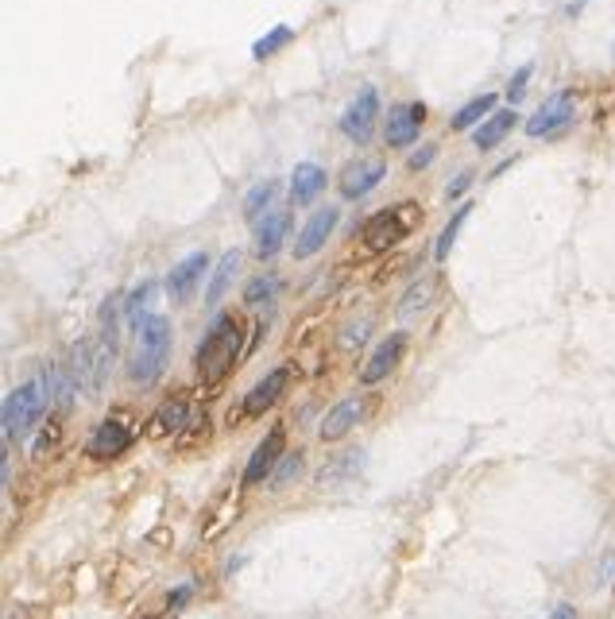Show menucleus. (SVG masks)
I'll return each mask as SVG.
<instances>
[{
  "label": "nucleus",
  "mask_w": 615,
  "mask_h": 619,
  "mask_svg": "<svg viewBox=\"0 0 615 619\" xmlns=\"http://www.w3.org/2000/svg\"><path fill=\"white\" fill-rule=\"evenodd\" d=\"M240 356H248L244 349V322L236 318L233 310H221L213 325L205 329V337L198 341V353H194V372L202 384H221L236 364Z\"/></svg>",
  "instance_id": "obj_1"
},
{
  "label": "nucleus",
  "mask_w": 615,
  "mask_h": 619,
  "mask_svg": "<svg viewBox=\"0 0 615 619\" xmlns=\"http://www.w3.org/2000/svg\"><path fill=\"white\" fill-rule=\"evenodd\" d=\"M66 364H70V376L78 380V391L97 399L113 376V364H117V325H101L93 337L74 341Z\"/></svg>",
  "instance_id": "obj_2"
},
{
  "label": "nucleus",
  "mask_w": 615,
  "mask_h": 619,
  "mask_svg": "<svg viewBox=\"0 0 615 619\" xmlns=\"http://www.w3.org/2000/svg\"><path fill=\"white\" fill-rule=\"evenodd\" d=\"M51 403V376H47V364L16 387L8 399H4V411H0V434H4V449L16 442H24L35 426H43V411Z\"/></svg>",
  "instance_id": "obj_3"
},
{
  "label": "nucleus",
  "mask_w": 615,
  "mask_h": 619,
  "mask_svg": "<svg viewBox=\"0 0 615 619\" xmlns=\"http://www.w3.org/2000/svg\"><path fill=\"white\" fill-rule=\"evenodd\" d=\"M171 345H175V333H171V322L163 314H151L144 322V329L136 333V345L128 353V380L132 384H155L171 360Z\"/></svg>",
  "instance_id": "obj_4"
},
{
  "label": "nucleus",
  "mask_w": 615,
  "mask_h": 619,
  "mask_svg": "<svg viewBox=\"0 0 615 619\" xmlns=\"http://www.w3.org/2000/svg\"><path fill=\"white\" fill-rule=\"evenodd\" d=\"M376 128H380V89L360 86L352 93L349 105H345V113L337 117V132H341L349 144L364 148V144L376 136Z\"/></svg>",
  "instance_id": "obj_5"
},
{
  "label": "nucleus",
  "mask_w": 615,
  "mask_h": 619,
  "mask_svg": "<svg viewBox=\"0 0 615 619\" xmlns=\"http://www.w3.org/2000/svg\"><path fill=\"white\" fill-rule=\"evenodd\" d=\"M573 120H577V89H557V93H550V97L530 113L527 124H523V132H527L530 140H546V136L565 132Z\"/></svg>",
  "instance_id": "obj_6"
},
{
  "label": "nucleus",
  "mask_w": 615,
  "mask_h": 619,
  "mask_svg": "<svg viewBox=\"0 0 615 619\" xmlns=\"http://www.w3.org/2000/svg\"><path fill=\"white\" fill-rule=\"evenodd\" d=\"M414 225H418V209L414 206L380 209V213L368 221V229H364V248H368V252H391Z\"/></svg>",
  "instance_id": "obj_7"
},
{
  "label": "nucleus",
  "mask_w": 615,
  "mask_h": 619,
  "mask_svg": "<svg viewBox=\"0 0 615 619\" xmlns=\"http://www.w3.org/2000/svg\"><path fill=\"white\" fill-rule=\"evenodd\" d=\"M426 128V105L422 101H395L383 117V144L391 151L414 148Z\"/></svg>",
  "instance_id": "obj_8"
},
{
  "label": "nucleus",
  "mask_w": 615,
  "mask_h": 619,
  "mask_svg": "<svg viewBox=\"0 0 615 619\" xmlns=\"http://www.w3.org/2000/svg\"><path fill=\"white\" fill-rule=\"evenodd\" d=\"M383 178H387V163H383L380 155H364V159H352L349 167L341 171L337 190H341L345 202H360V198H368L380 186Z\"/></svg>",
  "instance_id": "obj_9"
},
{
  "label": "nucleus",
  "mask_w": 615,
  "mask_h": 619,
  "mask_svg": "<svg viewBox=\"0 0 615 619\" xmlns=\"http://www.w3.org/2000/svg\"><path fill=\"white\" fill-rule=\"evenodd\" d=\"M337 206H322L314 209L310 217H306V225L298 229L294 236V260H310V256H318L325 244H329V236L337 229Z\"/></svg>",
  "instance_id": "obj_10"
},
{
  "label": "nucleus",
  "mask_w": 615,
  "mask_h": 619,
  "mask_svg": "<svg viewBox=\"0 0 615 619\" xmlns=\"http://www.w3.org/2000/svg\"><path fill=\"white\" fill-rule=\"evenodd\" d=\"M190 418H194V407H190V399H186V395H171V399H163V403L151 411V422H147V430H144L147 442L186 434Z\"/></svg>",
  "instance_id": "obj_11"
},
{
  "label": "nucleus",
  "mask_w": 615,
  "mask_h": 619,
  "mask_svg": "<svg viewBox=\"0 0 615 619\" xmlns=\"http://www.w3.org/2000/svg\"><path fill=\"white\" fill-rule=\"evenodd\" d=\"M364 414H368V399L364 395H349V399H341L337 407H329L322 418V426H318V438L322 442H341V438H349L352 430L364 422Z\"/></svg>",
  "instance_id": "obj_12"
},
{
  "label": "nucleus",
  "mask_w": 615,
  "mask_h": 619,
  "mask_svg": "<svg viewBox=\"0 0 615 619\" xmlns=\"http://www.w3.org/2000/svg\"><path fill=\"white\" fill-rule=\"evenodd\" d=\"M287 380H291V368H271L264 380H256V384L248 387L244 399H240L244 418H260V414L275 411V403H279L283 391H287Z\"/></svg>",
  "instance_id": "obj_13"
},
{
  "label": "nucleus",
  "mask_w": 615,
  "mask_h": 619,
  "mask_svg": "<svg viewBox=\"0 0 615 619\" xmlns=\"http://www.w3.org/2000/svg\"><path fill=\"white\" fill-rule=\"evenodd\" d=\"M252 244H256V260H275L287 244V236L294 229V213L291 209H271L260 225H252Z\"/></svg>",
  "instance_id": "obj_14"
},
{
  "label": "nucleus",
  "mask_w": 615,
  "mask_h": 619,
  "mask_svg": "<svg viewBox=\"0 0 615 619\" xmlns=\"http://www.w3.org/2000/svg\"><path fill=\"white\" fill-rule=\"evenodd\" d=\"M403 353H407V333H391V337H383L380 345L368 353V364H364V372H360V384L364 387L383 384V380L399 368Z\"/></svg>",
  "instance_id": "obj_15"
},
{
  "label": "nucleus",
  "mask_w": 615,
  "mask_h": 619,
  "mask_svg": "<svg viewBox=\"0 0 615 619\" xmlns=\"http://www.w3.org/2000/svg\"><path fill=\"white\" fill-rule=\"evenodd\" d=\"M283 457H287V434H283V426H275V430H267L264 434V442L252 449V457H248V465H244V484H260V480H267Z\"/></svg>",
  "instance_id": "obj_16"
},
{
  "label": "nucleus",
  "mask_w": 615,
  "mask_h": 619,
  "mask_svg": "<svg viewBox=\"0 0 615 619\" xmlns=\"http://www.w3.org/2000/svg\"><path fill=\"white\" fill-rule=\"evenodd\" d=\"M205 271H209V256H205V252H190L186 260H178V264L171 267V275L163 279L167 298H171V302H186V298L194 295V287L205 279Z\"/></svg>",
  "instance_id": "obj_17"
},
{
  "label": "nucleus",
  "mask_w": 615,
  "mask_h": 619,
  "mask_svg": "<svg viewBox=\"0 0 615 619\" xmlns=\"http://www.w3.org/2000/svg\"><path fill=\"white\" fill-rule=\"evenodd\" d=\"M128 445H132V430H128V422H120V418H105L97 430H93V438L86 442V453L93 461H117L120 453H128Z\"/></svg>",
  "instance_id": "obj_18"
},
{
  "label": "nucleus",
  "mask_w": 615,
  "mask_h": 619,
  "mask_svg": "<svg viewBox=\"0 0 615 619\" xmlns=\"http://www.w3.org/2000/svg\"><path fill=\"white\" fill-rule=\"evenodd\" d=\"M325 186H329V175H325L322 163H314V159L298 163L291 171V206H310V202H318V194H322Z\"/></svg>",
  "instance_id": "obj_19"
},
{
  "label": "nucleus",
  "mask_w": 615,
  "mask_h": 619,
  "mask_svg": "<svg viewBox=\"0 0 615 619\" xmlns=\"http://www.w3.org/2000/svg\"><path fill=\"white\" fill-rule=\"evenodd\" d=\"M360 469H364V449H345V453H337L333 461H325L322 472L314 476V484H318V488H341V484L356 480Z\"/></svg>",
  "instance_id": "obj_20"
},
{
  "label": "nucleus",
  "mask_w": 615,
  "mask_h": 619,
  "mask_svg": "<svg viewBox=\"0 0 615 619\" xmlns=\"http://www.w3.org/2000/svg\"><path fill=\"white\" fill-rule=\"evenodd\" d=\"M515 124H519V113H515V109H496V113L484 120L480 128H472V148L476 151L499 148V144L515 132Z\"/></svg>",
  "instance_id": "obj_21"
},
{
  "label": "nucleus",
  "mask_w": 615,
  "mask_h": 619,
  "mask_svg": "<svg viewBox=\"0 0 615 619\" xmlns=\"http://www.w3.org/2000/svg\"><path fill=\"white\" fill-rule=\"evenodd\" d=\"M159 287H163V283L144 279L140 287H132V291L124 295V325H128L132 333H140L144 322L151 318V306H155V298H159Z\"/></svg>",
  "instance_id": "obj_22"
},
{
  "label": "nucleus",
  "mask_w": 615,
  "mask_h": 619,
  "mask_svg": "<svg viewBox=\"0 0 615 619\" xmlns=\"http://www.w3.org/2000/svg\"><path fill=\"white\" fill-rule=\"evenodd\" d=\"M496 101H499V93L496 89H488V93H476L472 101H465L453 117H449V128L453 132H469V128H480L484 120L496 113Z\"/></svg>",
  "instance_id": "obj_23"
},
{
  "label": "nucleus",
  "mask_w": 615,
  "mask_h": 619,
  "mask_svg": "<svg viewBox=\"0 0 615 619\" xmlns=\"http://www.w3.org/2000/svg\"><path fill=\"white\" fill-rule=\"evenodd\" d=\"M240 260H244V252L240 248H229L221 260H217V267H213V279H209V287H205V306L213 310L221 298H225V291L233 287L236 271H240Z\"/></svg>",
  "instance_id": "obj_24"
},
{
  "label": "nucleus",
  "mask_w": 615,
  "mask_h": 619,
  "mask_svg": "<svg viewBox=\"0 0 615 619\" xmlns=\"http://www.w3.org/2000/svg\"><path fill=\"white\" fill-rule=\"evenodd\" d=\"M275 194H279V182H275V178H264V182H256V186H252V190L244 194V206H240L244 221L260 225L267 213L275 209Z\"/></svg>",
  "instance_id": "obj_25"
},
{
  "label": "nucleus",
  "mask_w": 615,
  "mask_h": 619,
  "mask_svg": "<svg viewBox=\"0 0 615 619\" xmlns=\"http://www.w3.org/2000/svg\"><path fill=\"white\" fill-rule=\"evenodd\" d=\"M279 291H283V279L271 275V271H260V275H252V279L244 283V306L264 310V306H271V302L279 298Z\"/></svg>",
  "instance_id": "obj_26"
},
{
  "label": "nucleus",
  "mask_w": 615,
  "mask_h": 619,
  "mask_svg": "<svg viewBox=\"0 0 615 619\" xmlns=\"http://www.w3.org/2000/svg\"><path fill=\"white\" fill-rule=\"evenodd\" d=\"M430 302H434V279L422 275V279H414L407 291H403V298H399V314H403V318H414V314L430 310Z\"/></svg>",
  "instance_id": "obj_27"
},
{
  "label": "nucleus",
  "mask_w": 615,
  "mask_h": 619,
  "mask_svg": "<svg viewBox=\"0 0 615 619\" xmlns=\"http://www.w3.org/2000/svg\"><path fill=\"white\" fill-rule=\"evenodd\" d=\"M469 217H472V206L465 202V206L445 221V229H441L438 240H434V260H449V252H453V244H457V236H461V229H465V221H469Z\"/></svg>",
  "instance_id": "obj_28"
},
{
  "label": "nucleus",
  "mask_w": 615,
  "mask_h": 619,
  "mask_svg": "<svg viewBox=\"0 0 615 619\" xmlns=\"http://www.w3.org/2000/svg\"><path fill=\"white\" fill-rule=\"evenodd\" d=\"M294 39V28L291 24H275V28L267 31V35H260L256 43H252V59L256 62H267L271 55H279L287 43Z\"/></svg>",
  "instance_id": "obj_29"
},
{
  "label": "nucleus",
  "mask_w": 615,
  "mask_h": 619,
  "mask_svg": "<svg viewBox=\"0 0 615 619\" xmlns=\"http://www.w3.org/2000/svg\"><path fill=\"white\" fill-rule=\"evenodd\" d=\"M62 442V422L59 418H43V426H39V434H35V442H31V461H47Z\"/></svg>",
  "instance_id": "obj_30"
},
{
  "label": "nucleus",
  "mask_w": 615,
  "mask_h": 619,
  "mask_svg": "<svg viewBox=\"0 0 615 619\" xmlns=\"http://www.w3.org/2000/svg\"><path fill=\"white\" fill-rule=\"evenodd\" d=\"M302 469H306V453L291 449V453H287V457L275 465V472L267 476V484H271V488H287V484H294V480H298V472H302Z\"/></svg>",
  "instance_id": "obj_31"
},
{
  "label": "nucleus",
  "mask_w": 615,
  "mask_h": 619,
  "mask_svg": "<svg viewBox=\"0 0 615 619\" xmlns=\"http://www.w3.org/2000/svg\"><path fill=\"white\" fill-rule=\"evenodd\" d=\"M372 337V318H356V322H349L345 329H341V349L345 353H356V349H364V341Z\"/></svg>",
  "instance_id": "obj_32"
},
{
  "label": "nucleus",
  "mask_w": 615,
  "mask_h": 619,
  "mask_svg": "<svg viewBox=\"0 0 615 619\" xmlns=\"http://www.w3.org/2000/svg\"><path fill=\"white\" fill-rule=\"evenodd\" d=\"M534 70H538L534 62H523V66H519V70H515V74L507 78V86H503V97H507L511 105H519V101H523V93H527L530 78H534Z\"/></svg>",
  "instance_id": "obj_33"
},
{
  "label": "nucleus",
  "mask_w": 615,
  "mask_h": 619,
  "mask_svg": "<svg viewBox=\"0 0 615 619\" xmlns=\"http://www.w3.org/2000/svg\"><path fill=\"white\" fill-rule=\"evenodd\" d=\"M434 159H438V144L430 140V144H418V148L410 151V159H407V167L418 175V171H426V167H434Z\"/></svg>",
  "instance_id": "obj_34"
},
{
  "label": "nucleus",
  "mask_w": 615,
  "mask_h": 619,
  "mask_svg": "<svg viewBox=\"0 0 615 619\" xmlns=\"http://www.w3.org/2000/svg\"><path fill=\"white\" fill-rule=\"evenodd\" d=\"M469 186H472V171H461V175L449 178V186H445V198H449V202H461V194H469Z\"/></svg>",
  "instance_id": "obj_35"
},
{
  "label": "nucleus",
  "mask_w": 615,
  "mask_h": 619,
  "mask_svg": "<svg viewBox=\"0 0 615 619\" xmlns=\"http://www.w3.org/2000/svg\"><path fill=\"white\" fill-rule=\"evenodd\" d=\"M546 619H581V616H577V608H573V604H554V612H550Z\"/></svg>",
  "instance_id": "obj_36"
},
{
  "label": "nucleus",
  "mask_w": 615,
  "mask_h": 619,
  "mask_svg": "<svg viewBox=\"0 0 615 619\" xmlns=\"http://www.w3.org/2000/svg\"><path fill=\"white\" fill-rule=\"evenodd\" d=\"M190 592H194V585H182V589L171 592V616H175L178 604H186V600H190Z\"/></svg>",
  "instance_id": "obj_37"
},
{
  "label": "nucleus",
  "mask_w": 615,
  "mask_h": 619,
  "mask_svg": "<svg viewBox=\"0 0 615 619\" xmlns=\"http://www.w3.org/2000/svg\"><path fill=\"white\" fill-rule=\"evenodd\" d=\"M163 619H175V616H163Z\"/></svg>",
  "instance_id": "obj_38"
}]
</instances>
